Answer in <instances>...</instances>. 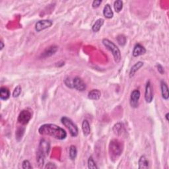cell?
<instances>
[{
    "label": "cell",
    "mask_w": 169,
    "mask_h": 169,
    "mask_svg": "<svg viewBox=\"0 0 169 169\" xmlns=\"http://www.w3.org/2000/svg\"><path fill=\"white\" fill-rule=\"evenodd\" d=\"M38 133L42 136L53 137L58 140H63L67 137V132L62 128L54 124H44L38 128Z\"/></svg>",
    "instance_id": "cell-1"
},
{
    "label": "cell",
    "mask_w": 169,
    "mask_h": 169,
    "mask_svg": "<svg viewBox=\"0 0 169 169\" xmlns=\"http://www.w3.org/2000/svg\"><path fill=\"white\" fill-rule=\"evenodd\" d=\"M50 149V145L49 141L42 139L40 140L38 145V149L36 153V162L38 167H43L44 164L45 159L48 155Z\"/></svg>",
    "instance_id": "cell-2"
},
{
    "label": "cell",
    "mask_w": 169,
    "mask_h": 169,
    "mask_svg": "<svg viewBox=\"0 0 169 169\" xmlns=\"http://www.w3.org/2000/svg\"><path fill=\"white\" fill-rule=\"evenodd\" d=\"M124 150L123 143L117 139H114L110 141L108 146V152L110 157L113 161H116L120 155H122Z\"/></svg>",
    "instance_id": "cell-3"
},
{
    "label": "cell",
    "mask_w": 169,
    "mask_h": 169,
    "mask_svg": "<svg viewBox=\"0 0 169 169\" xmlns=\"http://www.w3.org/2000/svg\"><path fill=\"white\" fill-rule=\"evenodd\" d=\"M102 44L108 50L111 52L112 54L114 57V61L116 63L120 62L121 60V52L120 49L118 48V47L117 46L114 42H112V41L108 40L107 38L103 39Z\"/></svg>",
    "instance_id": "cell-4"
},
{
    "label": "cell",
    "mask_w": 169,
    "mask_h": 169,
    "mask_svg": "<svg viewBox=\"0 0 169 169\" xmlns=\"http://www.w3.org/2000/svg\"><path fill=\"white\" fill-rule=\"evenodd\" d=\"M61 122L64 126L68 129L69 132L72 137H75L78 136L79 129H78L77 125L70 118L66 116H63L61 118Z\"/></svg>",
    "instance_id": "cell-5"
},
{
    "label": "cell",
    "mask_w": 169,
    "mask_h": 169,
    "mask_svg": "<svg viewBox=\"0 0 169 169\" xmlns=\"http://www.w3.org/2000/svg\"><path fill=\"white\" fill-rule=\"evenodd\" d=\"M32 118V113L31 112L25 109L21 111L18 116V119H17V121L18 122L21 124L22 125H26L28 124V123L30 122V120Z\"/></svg>",
    "instance_id": "cell-6"
},
{
    "label": "cell",
    "mask_w": 169,
    "mask_h": 169,
    "mask_svg": "<svg viewBox=\"0 0 169 169\" xmlns=\"http://www.w3.org/2000/svg\"><path fill=\"white\" fill-rule=\"evenodd\" d=\"M53 22L51 20L44 19L38 21L35 24V31L38 33L41 32L48 28H50Z\"/></svg>",
    "instance_id": "cell-7"
},
{
    "label": "cell",
    "mask_w": 169,
    "mask_h": 169,
    "mask_svg": "<svg viewBox=\"0 0 169 169\" xmlns=\"http://www.w3.org/2000/svg\"><path fill=\"white\" fill-rule=\"evenodd\" d=\"M86 84L79 77H75L73 79V89H75L79 91H84L86 89Z\"/></svg>",
    "instance_id": "cell-8"
},
{
    "label": "cell",
    "mask_w": 169,
    "mask_h": 169,
    "mask_svg": "<svg viewBox=\"0 0 169 169\" xmlns=\"http://www.w3.org/2000/svg\"><path fill=\"white\" fill-rule=\"evenodd\" d=\"M140 91L137 89L133 90L130 96V105L132 108H136L139 106V101L140 98Z\"/></svg>",
    "instance_id": "cell-9"
},
{
    "label": "cell",
    "mask_w": 169,
    "mask_h": 169,
    "mask_svg": "<svg viewBox=\"0 0 169 169\" xmlns=\"http://www.w3.org/2000/svg\"><path fill=\"white\" fill-rule=\"evenodd\" d=\"M153 99V91L152 85H151V82L149 81L145 86V100L147 103H151Z\"/></svg>",
    "instance_id": "cell-10"
},
{
    "label": "cell",
    "mask_w": 169,
    "mask_h": 169,
    "mask_svg": "<svg viewBox=\"0 0 169 169\" xmlns=\"http://www.w3.org/2000/svg\"><path fill=\"white\" fill-rule=\"evenodd\" d=\"M58 50V47L56 45L51 46L48 48H47L44 51V52L42 54L41 56L44 58H48L50 56H52L54 54H56Z\"/></svg>",
    "instance_id": "cell-11"
},
{
    "label": "cell",
    "mask_w": 169,
    "mask_h": 169,
    "mask_svg": "<svg viewBox=\"0 0 169 169\" xmlns=\"http://www.w3.org/2000/svg\"><path fill=\"white\" fill-rule=\"evenodd\" d=\"M146 53V49L140 44H136L133 48L132 55L133 57H138V56L144 55Z\"/></svg>",
    "instance_id": "cell-12"
},
{
    "label": "cell",
    "mask_w": 169,
    "mask_h": 169,
    "mask_svg": "<svg viewBox=\"0 0 169 169\" xmlns=\"http://www.w3.org/2000/svg\"><path fill=\"white\" fill-rule=\"evenodd\" d=\"M113 131L116 135L118 136H122L123 133L125 132V129L124 124L120 122L116 124L113 127Z\"/></svg>",
    "instance_id": "cell-13"
},
{
    "label": "cell",
    "mask_w": 169,
    "mask_h": 169,
    "mask_svg": "<svg viewBox=\"0 0 169 169\" xmlns=\"http://www.w3.org/2000/svg\"><path fill=\"white\" fill-rule=\"evenodd\" d=\"M161 94L162 97L164 100L167 101L169 97V93H168V87L167 83L165 81H161Z\"/></svg>",
    "instance_id": "cell-14"
},
{
    "label": "cell",
    "mask_w": 169,
    "mask_h": 169,
    "mask_svg": "<svg viewBox=\"0 0 169 169\" xmlns=\"http://www.w3.org/2000/svg\"><path fill=\"white\" fill-rule=\"evenodd\" d=\"M10 91L8 88L6 87V86H2L0 89V98L2 101H7L10 97Z\"/></svg>",
    "instance_id": "cell-15"
},
{
    "label": "cell",
    "mask_w": 169,
    "mask_h": 169,
    "mask_svg": "<svg viewBox=\"0 0 169 169\" xmlns=\"http://www.w3.org/2000/svg\"><path fill=\"white\" fill-rule=\"evenodd\" d=\"M101 97V93L98 89H93L88 93V98L90 100L98 101Z\"/></svg>",
    "instance_id": "cell-16"
},
{
    "label": "cell",
    "mask_w": 169,
    "mask_h": 169,
    "mask_svg": "<svg viewBox=\"0 0 169 169\" xmlns=\"http://www.w3.org/2000/svg\"><path fill=\"white\" fill-rule=\"evenodd\" d=\"M139 168L140 169H147L149 168V162L145 156L143 155L139 160Z\"/></svg>",
    "instance_id": "cell-17"
},
{
    "label": "cell",
    "mask_w": 169,
    "mask_h": 169,
    "mask_svg": "<svg viewBox=\"0 0 169 169\" xmlns=\"http://www.w3.org/2000/svg\"><path fill=\"white\" fill-rule=\"evenodd\" d=\"M103 15L105 16L106 19H112L114 16V13L112 10L111 6L109 4H106V5L104 7L103 10Z\"/></svg>",
    "instance_id": "cell-18"
},
{
    "label": "cell",
    "mask_w": 169,
    "mask_h": 169,
    "mask_svg": "<svg viewBox=\"0 0 169 169\" xmlns=\"http://www.w3.org/2000/svg\"><path fill=\"white\" fill-rule=\"evenodd\" d=\"M144 66V62H137L132 67L130 71H129V77H132L135 75L136 73L140 69L141 67Z\"/></svg>",
    "instance_id": "cell-19"
},
{
    "label": "cell",
    "mask_w": 169,
    "mask_h": 169,
    "mask_svg": "<svg viewBox=\"0 0 169 169\" xmlns=\"http://www.w3.org/2000/svg\"><path fill=\"white\" fill-rule=\"evenodd\" d=\"M82 130H83V135L85 136H88L90 134V127L87 120H84L82 122Z\"/></svg>",
    "instance_id": "cell-20"
},
{
    "label": "cell",
    "mask_w": 169,
    "mask_h": 169,
    "mask_svg": "<svg viewBox=\"0 0 169 169\" xmlns=\"http://www.w3.org/2000/svg\"><path fill=\"white\" fill-rule=\"evenodd\" d=\"M105 23V20L103 19H97L95 23H94L93 27H92V31L94 33H97L100 31L102 25Z\"/></svg>",
    "instance_id": "cell-21"
},
{
    "label": "cell",
    "mask_w": 169,
    "mask_h": 169,
    "mask_svg": "<svg viewBox=\"0 0 169 169\" xmlns=\"http://www.w3.org/2000/svg\"><path fill=\"white\" fill-rule=\"evenodd\" d=\"M25 125H23V126H20V127H19L18 128H17V130H16V132H15L16 140L18 141H21V140H22V138H23L24 134H25Z\"/></svg>",
    "instance_id": "cell-22"
},
{
    "label": "cell",
    "mask_w": 169,
    "mask_h": 169,
    "mask_svg": "<svg viewBox=\"0 0 169 169\" xmlns=\"http://www.w3.org/2000/svg\"><path fill=\"white\" fill-rule=\"evenodd\" d=\"M69 157L71 160H75L77 155V149L75 145H71L69 148Z\"/></svg>",
    "instance_id": "cell-23"
},
{
    "label": "cell",
    "mask_w": 169,
    "mask_h": 169,
    "mask_svg": "<svg viewBox=\"0 0 169 169\" xmlns=\"http://www.w3.org/2000/svg\"><path fill=\"white\" fill-rule=\"evenodd\" d=\"M114 7L116 13H120L123 8V2L121 0H117L114 2Z\"/></svg>",
    "instance_id": "cell-24"
},
{
    "label": "cell",
    "mask_w": 169,
    "mask_h": 169,
    "mask_svg": "<svg viewBox=\"0 0 169 169\" xmlns=\"http://www.w3.org/2000/svg\"><path fill=\"white\" fill-rule=\"evenodd\" d=\"M117 42H118V44L121 46H124L126 43V37H125L124 35H122V34H120V35H118L116 38Z\"/></svg>",
    "instance_id": "cell-25"
},
{
    "label": "cell",
    "mask_w": 169,
    "mask_h": 169,
    "mask_svg": "<svg viewBox=\"0 0 169 169\" xmlns=\"http://www.w3.org/2000/svg\"><path fill=\"white\" fill-rule=\"evenodd\" d=\"M21 91H22V88H21V86L20 85H17L14 89L13 92V94H12L13 97L17 98L19 97V95L21 93Z\"/></svg>",
    "instance_id": "cell-26"
},
{
    "label": "cell",
    "mask_w": 169,
    "mask_h": 169,
    "mask_svg": "<svg viewBox=\"0 0 169 169\" xmlns=\"http://www.w3.org/2000/svg\"><path fill=\"white\" fill-rule=\"evenodd\" d=\"M88 168H93V169L98 168L97 165L96 163L94 162L92 156H90V157L88 159Z\"/></svg>",
    "instance_id": "cell-27"
},
{
    "label": "cell",
    "mask_w": 169,
    "mask_h": 169,
    "mask_svg": "<svg viewBox=\"0 0 169 169\" xmlns=\"http://www.w3.org/2000/svg\"><path fill=\"white\" fill-rule=\"evenodd\" d=\"M22 168L24 169H32L33 167L28 160H25L22 163Z\"/></svg>",
    "instance_id": "cell-28"
},
{
    "label": "cell",
    "mask_w": 169,
    "mask_h": 169,
    "mask_svg": "<svg viewBox=\"0 0 169 169\" xmlns=\"http://www.w3.org/2000/svg\"><path fill=\"white\" fill-rule=\"evenodd\" d=\"M101 3H102L101 0H94V1L93 2L92 6L93 8H98L101 6Z\"/></svg>",
    "instance_id": "cell-29"
},
{
    "label": "cell",
    "mask_w": 169,
    "mask_h": 169,
    "mask_svg": "<svg viewBox=\"0 0 169 169\" xmlns=\"http://www.w3.org/2000/svg\"><path fill=\"white\" fill-rule=\"evenodd\" d=\"M64 82H65V84L67 86H68L69 88L73 89V80L71 81V79H69V78H67V79H66Z\"/></svg>",
    "instance_id": "cell-30"
},
{
    "label": "cell",
    "mask_w": 169,
    "mask_h": 169,
    "mask_svg": "<svg viewBox=\"0 0 169 169\" xmlns=\"http://www.w3.org/2000/svg\"><path fill=\"white\" fill-rule=\"evenodd\" d=\"M157 66V68L158 71H159L160 73H161V75H163L164 73V67L161 66V64H159V63H157V66Z\"/></svg>",
    "instance_id": "cell-31"
},
{
    "label": "cell",
    "mask_w": 169,
    "mask_h": 169,
    "mask_svg": "<svg viewBox=\"0 0 169 169\" xmlns=\"http://www.w3.org/2000/svg\"><path fill=\"white\" fill-rule=\"evenodd\" d=\"M57 167L56 166V164L52 163H48L46 164V165L45 166V168H56Z\"/></svg>",
    "instance_id": "cell-32"
},
{
    "label": "cell",
    "mask_w": 169,
    "mask_h": 169,
    "mask_svg": "<svg viewBox=\"0 0 169 169\" xmlns=\"http://www.w3.org/2000/svg\"><path fill=\"white\" fill-rule=\"evenodd\" d=\"M3 48H4V44L3 41L1 40V42H0V50H2Z\"/></svg>",
    "instance_id": "cell-33"
},
{
    "label": "cell",
    "mask_w": 169,
    "mask_h": 169,
    "mask_svg": "<svg viewBox=\"0 0 169 169\" xmlns=\"http://www.w3.org/2000/svg\"><path fill=\"white\" fill-rule=\"evenodd\" d=\"M168 116H169V113H167L166 115H165V118H166V119H167V121L169 120V119H168Z\"/></svg>",
    "instance_id": "cell-34"
}]
</instances>
